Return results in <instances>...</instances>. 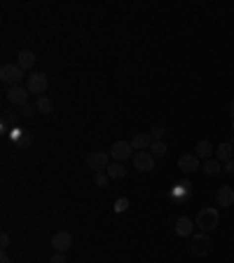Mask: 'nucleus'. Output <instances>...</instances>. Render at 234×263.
<instances>
[{"label":"nucleus","mask_w":234,"mask_h":263,"mask_svg":"<svg viewBox=\"0 0 234 263\" xmlns=\"http://www.w3.org/2000/svg\"><path fill=\"white\" fill-rule=\"evenodd\" d=\"M218 221H220V214H218L216 207H206L199 211L197 216V226L201 233H211V230H216L218 228Z\"/></svg>","instance_id":"nucleus-1"},{"label":"nucleus","mask_w":234,"mask_h":263,"mask_svg":"<svg viewBox=\"0 0 234 263\" xmlns=\"http://www.w3.org/2000/svg\"><path fill=\"white\" fill-rule=\"evenodd\" d=\"M47 87H49V80H47V73L42 71H33L31 75H26V90L31 94H38V97H45Z\"/></svg>","instance_id":"nucleus-2"},{"label":"nucleus","mask_w":234,"mask_h":263,"mask_svg":"<svg viewBox=\"0 0 234 263\" xmlns=\"http://www.w3.org/2000/svg\"><path fill=\"white\" fill-rule=\"evenodd\" d=\"M0 80L17 87L19 82L24 80V68H19V64H5L0 68Z\"/></svg>","instance_id":"nucleus-3"},{"label":"nucleus","mask_w":234,"mask_h":263,"mask_svg":"<svg viewBox=\"0 0 234 263\" xmlns=\"http://www.w3.org/2000/svg\"><path fill=\"white\" fill-rule=\"evenodd\" d=\"M208 247H211V237H208V233H199V235L190 237V252H192V256H206Z\"/></svg>","instance_id":"nucleus-4"},{"label":"nucleus","mask_w":234,"mask_h":263,"mask_svg":"<svg viewBox=\"0 0 234 263\" xmlns=\"http://www.w3.org/2000/svg\"><path fill=\"white\" fill-rule=\"evenodd\" d=\"M131 141H115V144L110 146V158L115 160V162H124V160H129L131 158Z\"/></svg>","instance_id":"nucleus-5"},{"label":"nucleus","mask_w":234,"mask_h":263,"mask_svg":"<svg viewBox=\"0 0 234 263\" xmlns=\"http://www.w3.org/2000/svg\"><path fill=\"white\" fill-rule=\"evenodd\" d=\"M71 247H73V235L68 230H59V233L52 235V249L56 254H66Z\"/></svg>","instance_id":"nucleus-6"},{"label":"nucleus","mask_w":234,"mask_h":263,"mask_svg":"<svg viewBox=\"0 0 234 263\" xmlns=\"http://www.w3.org/2000/svg\"><path fill=\"white\" fill-rule=\"evenodd\" d=\"M131 160H134V167L138 172H153L155 169V158L150 151H136Z\"/></svg>","instance_id":"nucleus-7"},{"label":"nucleus","mask_w":234,"mask_h":263,"mask_svg":"<svg viewBox=\"0 0 234 263\" xmlns=\"http://www.w3.org/2000/svg\"><path fill=\"white\" fill-rule=\"evenodd\" d=\"M108 155L106 151H91L89 155H87V164H89V169H94V172H103V169H108Z\"/></svg>","instance_id":"nucleus-8"},{"label":"nucleus","mask_w":234,"mask_h":263,"mask_svg":"<svg viewBox=\"0 0 234 263\" xmlns=\"http://www.w3.org/2000/svg\"><path fill=\"white\" fill-rule=\"evenodd\" d=\"M28 94H31V92H28L26 87L17 85V87H12V90L7 92V101L9 104H14V106H21V108H24V106L28 104Z\"/></svg>","instance_id":"nucleus-9"},{"label":"nucleus","mask_w":234,"mask_h":263,"mask_svg":"<svg viewBox=\"0 0 234 263\" xmlns=\"http://www.w3.org/2000/svg\"><path fill=\"white\" fill-rule=\"evenodd\" d=\"M178 167L183 169L185 174H192V172H197L199 169V158L195 153H185V155H180L178 158Z\"/></svg>","instance_id":"nucleus-10"},{"label":"nucleus","mask_w":234,"mask_h":263,"mask_svg":"<svg viewBox=\"0 0 234 263\" xmlns=\"http://www.w3.org/2000/svg\"><path fill=\"white\" fill-rule=\"evenodd\" d=\"M216 200L220 207H232L234 205V188L232 186H220L216 193Z\"/></svg>","instance_id":"nucleus-11"},{"label":"nucleus","mask_w":234,"mask_h":263,"mask_svg":"<svg viewBox=\"0 0 234 263\" xmlns=\"http://www.w3.org/2000/svg\"><path fill=\"white\" fill-rule=\"evenodd\" d=\"M36 61H38V56L33 54L31 50H21V52H19V56H17L19 68H24V71H31V73H33V66H36Z\"/></svg>","instance_id":"nucleus-12"},{"label":"nucleus","mask_w":234,"mask_h":263,"mask_svg":"<svg viewBox=\"0 0 234 263\" xmlns=\"http://www.w3.org/2000/svg\"><path fill=\"white\" fill-rule=\"evenodd\" d=\"M150 146H153L150 132H141V134H136L134 139H131V148H134V151H150Z\"/></svg>","instance_id":"nucleus-13"},{"label":"nucleus","mask_w":234,"mask_h":263,"mask_svg":"<svg viewBox=\"0 0 234 263\" xmlns=\"http://www.w3.org/2000/svg\"><path fill=\"white\" fill-rule=\"evenodd\" d=\"M192 228H195V223H192L188 216H180L178 221H176V235L178 237H190L192 235Z\"/></svg>","instance_id":"nucleus-14"},{"label":"nucleus","mask_w":234,"mask_h":263,"mask_svg":"<svg viewBox=\"0 0 234 263\" xmlns=\"http://www.w3.org/2000/svg\"><path fill=\"white\" fill-rule=\"evenodd\" d=\"M195 155H197L199 160H204V162L211 160V155H213V144L206 141V139H204V141H199L197 148H195Z\"/></svg>","instance_id":"nucleus-15"},{"label":"nucleus","mask_w":234,"mask_h":263,"mask_svg":"<svg viewBox=\"0 0 234 263\" xmlns=\"http://www.w3.org/2000/svg\"><path fill=\"white\" fill-rule=\"evenodd\" d=\"M216 155L223 164L230 162V160H234V146L232 144H220L218 146V151H216Z\"/></svg>","instance_id":"nucleus-16"},{"label":"nucleus","mask_w":234,"mask_h":263,"mask_svg":"<svg viewBox=\"0 0 234 263\" xmlns=\"http://www.w3.org/2000/svg\"><path fill=\"white\" fill-rule=\"evenodd\" d=\"M106 174H108L110 179H124V176H126V167L122 162H110L108 169H106Z\"/></svg>","instance_id":"nucleus-17"},{"label":"nucleus","mask_w":234,"mask_h":263,"mask_svg":"<svg viewBox=\"0 0 234 263\" xmlns=\"http://www.w3.org/2000/svg\"><path fill=\"white\" fill-rule=\"evenodd\" d=\"M52 108H54V104H52V99L49 97H38V101H36V110L38 113H52Z\"/></svg>","instance_id":"nucleus-18"},{"label":"nucleus","mask_w":234,"mask_h":263,"mask_svg":"<svg viewBox=\"0 0 234 263\" xmlns=\"http://www.w3.org/2000/svg\"><path fill=\"white\" fill-rule=\"evenodd\" d=\"M220 169H223V162H220V160H206V162H204V172H206L208 176L220 174Z\"/></svg>","instance_id":"nucleus-19"},{"label":"nucleus","mask_w":234,"mask_h":263,"mask_svg":"<svg viewBox=\"0 0 234 263\" xmlns=\"http://www.w3.org/2000/svg\"><path fill=\"white\" fill-rule=\"evenodd\" d=\"M150 153H153L155 160H157V158H164V155H166V144H164V141H153Z\"/></svg>","instance_id":"nucleus-20"},{"label":"nucleus","mask_w":234,"mask_h":263,"mask_svg":"<svg viewBox=\"0 0 234 263\" xmlns=\"http://www.w3.org/2000/svg\"><path fill=\"white\" fill-rule=\"evenodd\" d=\"M108 174L106 172H96L94 174V186H96V188H103V186H108Z\"/></svg>","instance_id":"nucleus-21"},{"label":"nucleus","mask_w":234,"mask_h":263,"mask_svg":"<svg viewBox=\"0 0 234 263\" xmlns=\"http://www.w3.org/2000/svg\"><path fill=\"white\" fill-rule=\"evenodd\" d=\"M164 134H166V129H164V127H153V129H150L153 141H164Z\"/></svg>","instance_id":"nucleus-22"},{"label":"nucleus","mask_w":234,"mask_h":263,"mask_svg":"<svg viewBox=\"0 0 234 263\" xmlns=\"http://www.w3.org/2000/svg\"><path fill=\"white\" fill-rule=\"evenodd\" d=\"M126 209H129V200H126V198H119L115 202V211H117V214H122V211H126Z\"/></svg>","instance_id":"nucleus-23"},{"label":"nucleus","mask_w":234,"mask_h":263,"mask_svg":"<svg viewBox=\"0 0 234 263\" xmlns=\"http://www.w3.org/2000/svg\"><path fill=\"white\" fill-rule=\"evenodd\" d=\"M0 247H2V252H7V247H9V235L7 233L0 235Z\"/></svg>","instance_id":"nucleus-24"},{"label":"nucleus","mask_w":234,"mask_h":263,"mask_svg":"<svg viewBox=\"0 0 234 263\" xmlns=\"http://www.w3.org/2000/svg\"><path fill=\"white\" fill-rule=\"evenodd\" d=\"M49 263H66V254H54L49 259Z\"/></svg>","instance_id":"nucleus-25"},{"label":"nucleus","mask_w":234,"mask_h":263,"mask_svg":"<svg viewBox=\"0 0 234 263\" xmlns=\"http://www.w3.org/2000/svg\"><path fill=\"white\" fill-rule=\"evenodd\" d=\"M227 174H234V160H230V162H225V167H223Z\"/></svg>","instance_id":"nucleus-26"},{"label":"nucleus","mask_w":234,"mask_h":263,"mask_svg":"<svg viewBox=\"0 0 234 263\" xmlns=\"http://www.w3.org/2000/svg\"><path fill=\"white\" fill-rule=\"evenodd\" d=\"M33 110H36V108H33L31 104H26V106H24V115H33ZM36 113H38V110H36Z\"/></svg>","instance_id":"nucleus-27"},{"label":"nucleus","mask_w":234,"mask_h":263,"mask_svg":"<svg viewBox=\"0 0 234 263\" xmlns=\"http://www.w3.org/2000/svg\"><path fill=\"white\" fill-rule=\"evenodd\" d=\"M0 263H12V259L7 256V252H2V254H0Z\"/></svg>","instance_id":"nucleus-28"},{"label":"nucleus","mask_w":234,"mask_h":263,"mask_svg":"<svg viewBox=\"0 0 234 263\" xmlns=\"http://www.w3.org/2000/svg\"><path fill=\"white\" fill-rule=\"evenodd\" d=\"M232 146H234V141H232Z\"/></svg>","instance_id":"nucleus-29"}]
</instances>
